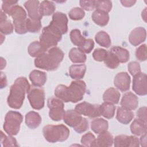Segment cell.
Masks as SVG:
<instances>
[{"instance_id": "6da1fadb", "label": "cell", "mask_w": 147, "mask_h": 147, "mask_svg": "<svg viewBox=\"0 0 147 147\" xmlns=\"http://www.w3.org/2000/svg\"><path fill=\"white\" fill-rule=\"evenodd\" d=\"M86 91V84L83 80L71 82L69 86L58 85L55 90V95L64 102L76 103L83 99Z\"/></svg>"}, {"instance_id": "7a4b0ae2", "label": "cell", "mask_w": 147, "mask_h": 147, "mask_svg": "<svg viewBox=\"0 0 147 147\" xmlns=\"http://www.w3.org/2000/svg\"><path fill=\"white\" fill-rule=\"evenodd\" d=\"M30 86L25 77H19L16 79L10 89L7 99L9 106L12 109H20L24 103L25 95L30 89Z\"/></svg>"}, {"instance_id": "3957f363", "label": "cell", "mask_w": 147, "mask_h": 147, "mask_svg": "<svg viewBox=\"0 0 147 147\" xmlns=\"http://www.w3.org/2000/svg\"><path fill=\"white\" fill-rule=\"evenodd\" d=\"M64 52L57 47H53L34 60L36 67L48 71L57 69L64 58Z\"/></svg>"}, {"instance_id": "277c9868", "label": "cell", "mask_w": 147, "mask_h": 147, "mask_svg": "<svg viewBox=\"0 0 147 147\" xmlns=\"http://www.w3.org/2000/svg\"><path fill=\"white\" fill-rule=\"evenodd\" d=\"M43 136L49 142H63L67 140L69 136V130L64 125H48L42 129Z\"/></svg>"}, {"instance_id": "5b68a950", "label": "cell", "mask_w": 147, "mask_h": 147, "mask_svg": "<svg viewBox=\"0 0 147 147\" xmlns=\"http://www.w3.org/2000/svg\"><path fill=\"white\" fill-rule=\"evenodd\" d=\"M61 38L62 34L49 25L42 29L39 38L41 45L46 51L56 47Z\"/></svg>"}, {"instance_id": "8992f818", "label": "cell", "mask_w": 147, "mask_h": 147, "mask_svg": "<svg viewBox=\"0 0 147 147\" xmlns=\"http://www.w3.org/2000/svg\"><path fill=\"white\" fill-rule=\"evenodd\" d=\"M23 121L22 114L16 111H9L5 117L3 129L10 136L17 135L20 129V125Z\"/></svg>"}, {"instance_id": "52a82bcc", "label": "cell", "mask_w": 147, "mask_h": 147, "mask_svg": "<svg viewBox=\"0 0 147 147\" xmlns=\"http://www.w3.org/2000/svg\"><path fill=\"white\" fill-rule=\"evenodd\" d=\"M8 15L13 18L14 28L17 33L22 34L27 32L26 28V13L22 7L18 5H14Z\"/></svg>"}, {"instance_id": "ba28073f", "label": "cell", "mask_w": 147, "mask_h": 147, "mask_svg": "<svg viewBox=\"0 0 147 147\" xmlns=\"http://www.w3.org/2000/svg\"><path fill=\"white\" fill-rule=\"evenodd\" d=\"M47 106L49 109V117L54 121H59L63 118L65 113L63 100L57 97H51L48 99Z\"/></svg>"}, {"instance_id": "9c48e42d", "label": "cell", "mask_w": 147, "mask_h": 147, "mask_svg": "<svg viewBox=\"0 0 147 147\" xmlns=\"http://www.w3.org/2000/svg\"><path fill=\"white\" fill-rule=\"evenodd\" d=\"M28 99L32 107L35 110H40L44 106L45 92L42 88L38 87L30 88L28 93Z\"/></svg>"}, {"instance_id": "30bf717a", "label": "cell", "mask_w": 147, "mask_h": 147, "mask_svg": "<svg viewBox=\"0 0 147 147\" xmlns=\"http://www.w3.org/2000/svg\"><path fill=\"white\" fill-rule=\"evenodd\" d=\"M75 110L80 114L91 118H97L101 115L99 105L83 102L76 105Z\"/></svg>"}, {"instance_id": "8fae6325", "label": "cell", "mask_w": 147, "mask_h": 147, "mask_svg": "<svg viewBox=\"0 0 147 147\" xmlns=\"http://www.w3.org/2000/svg\"><path fill=\"white\" fill-rule=\"evenodd\" d=\"M62 35L68 31V18L67 16L61 12H56L52 16V21L49 24Z\"/></svg>"}, {"instance_id": "7c38bea8", "label": "cell", "mask_w": 147, "mask_h": 147, "mask_svg": "<svg viewBox=\"0 0 147 147\" xmlns=\"http://www.w3.org/2000/svg\"><path fill=\"white\" fill-rule=\"evenodd\" d=\"M132 89L138 95L145 96L147 94V76L140 72L133 76Z\"/></svg>"}, {"instance_id": "4fadbf2b", "label": "cell", "mask_w": 147, "mask_h": 147, "mask_svg": "<svg viewBox=\"0 0 147 147\" xmlns=\"http://www.w3.org/2000/svg\"><path fill=\"white\" fill-rule=\"evenodd\" d=\"M114 145L115 147H138L140 140L134 136L119 135L114 139Z\"/></svg>"}, {"instance_id": "5bb4252c", "label": "cell", "mask_w": 147, "mask_h": 147, "mask_svg": "<svg viewBox=\"0 0 147 147\" xmlns=\"http://www.w3.org/2000/svg\"><path fill=\"white\" fill-rule=\"evenodd\" d=\"M114 84L120 91H126L130 88V77L126 72H119L114 78Z\"/></svg>"}, {"instance_id": "9a60e30c", "label": "cell", "mask_w": 147, "mask_h": 147, "mask_svg": "<svg viewBox=\"0 0 147 147\" xmlns=\"http://www.w3.org/2000/svg\"><path fill=\"white\" fill-rule=\"evenodd\" d=\"M24 7L28 11V16L30 18L34 20H40L42 17L40 13L39 6L40 2L36 0H29L26 1L24 4Z\"/></svg>"}, {"instance_id": "2e32d148", "label": "cell", "mask_w": 147, "mask_h": 147, "mask_svg": "<svg viewBox=\"0 0 147 147\" xmlns=\"http://www.w3.org/2000/svg\"><path fill=\"white\" fill-rule=\"evenodd\" d=\"M83 117L75 110H68L65 111L63 116V121L70 127L74 129L79 125L82 122Z\"/></svg>"}, {"instance_id": "e0dca14e", "label": "cell", "mask_w": 147, "mask_h": 147, "mask_svg": "<svg viewBox=\"0 0 147 147\" xmlns=\"http://www.w3.org/2000/svg\"><path fill=\"white\" fill-rule=\"evenodd\" d=\"M146 37V32L143 27H137L134 29L129 36L130 43L133 46H138L145 41Z\"/></svg>"}, {"instance_id": "ac0fdd59", "label": "cell", "mask_w": 147, "mask_h": 147, "mask_svg": "<svg viewBox=\"0 0 147 147\" xmlns=\"http://www.w3.org/2000/svg\"><path fill=\"white\" fill-rule=\"evenodd\" d=\"M121 107L130 110H135L138 105V98L131 92H127L123 95L121 101Z\"/></svg>"}, {"instance_id": "d6986e66", "label": "cell", "mask_w": 147, "mask_h": 147, "mask_svg": "<svg viewBox=\"0 0 147 147\" xmlns=\"http://www.w3.org/2000/svg\"><path fill=\"white\" fill-rule=\"evenodd\" d=\"M29 79L35 87H42L47 81L45 72L39 70H33L29 74Z\"/></svg>"}, {"instance_id": "ffe728a7", "label": "cell", "mask_w": 147, "mask_h": 147, "mask_svg": "<svg viewBox=\"0 0 147 147\" xmlns=\"http://www.w3.org/2000/svg\"><path fill=\"white\" fill-rule=\"evenodd\" d=\"M134 117V113L131 110L125 109L122 107H118L117 111L116 119L120 123L127 125L129 124Z\"/></svg>"}, {"instance_id": "44dd1931", "label": "cell", "mask_w": 147, "mask_h": 147, "mask_svg": "<svg viewBox=\"0 0 147 147\" xmlns=\"http://www.w3.org/2000/svg\"><path fill=\"white\" fill-rule=\"evenodd\" d=\"M42 119L40 114L34 111L28 112L25 115V123L26 126L32 129H34L39 126Z\"/></svg>"}, {"instance_id": "7402d4cb", "label": "cell", "mask_w": 147, "mask_h": 147, "mask_svg": "<svg viewBox=\"0 0 147 147\" xmlns=\"http://www.w3.org/2000/svg\"><path fill=\"white\" fill-rule=\"evenodd\" d=\"M113 142L114 139L112 134L106 130L99 134L96 139L95 146H111L113 144Z\"/></svg>"}, {"instance_id": "603a6c76", "label": "cell", "mask_w": 147, "mask_h": 147, "mask_svg": "<svg viewBox=\"0 0 147 147\" xmlns=\"http://www.w3.org/2000/svg\"><path fill=\"white\" fill-rule=\"evenodd\" d=\"M119 98V92L113 87H110L106 90L103 95V100L104 102L113 105L118 104Z\"/></svg>"}, {"instance_id": "cb8c5ba5", "label": "cell", "mask_w": 147, "mask_h": 147, "mask_svg": "<svg viewBox=\"0 0 147 147\" xmlns=\"http://www.w3.org/2000/svg\"><path fill=\"white\" fill-rule=\"evenodd\" d=\"M110 52L116 57L119 63H126L129 60V52L125 48L119 46H115L110 49Z\"/></svg>"}, {"instance_id": "d4e9b609", "label": "cell", "mask_w": 147, "mask_h": 147, "mask_svg": "<svg viewBox=\"0 0 147 147\" xmlns=\"http://www.w3.org/2000/svg\"><path fill=\"white\" fill-rule=\"evenodd\" d=\"M86 71V65L82 64H73L69 68V74L70 77L75 80L82 79Z\"/></svg>"}, {"instance_id": "484cf974", "label": "cell", "mask_w": 147, "mask_h": 147, "mask_svg": "<svg viewBox=\"0 0 147 147\" xmlns=\"http://www.w3.org/2000/svg\"><path fill=\"white\" fill-rule=\"evenodd\" d=\"M130 130L134 135L142 136L146 133V123L139 118H136L130 125Z\"/></svg>"}, {"instance_id": "4316f807", "label": "cell", "mask_w": 147, "mask_h": 147, "mask_svg": "<svg viewBox=\"0 0 147 147\" xmlns=\"http://www.w3.org/2000/svg\"><path fill=\"white\" fill-rule=\"evenodd\" d=\"M109 127V123L103 118H95L91 122V130L96 134H100L106 131Z\"/></svg>"}, {"instance_id": "83f0119b", "label": "cell", "mask_w": 147, "mask_h": 147, "mask_svg": "<svg viewBox=\"0 0 147 147\" xmlns=\"http://www.w3.org/2000/svg\"><path fill=\"white\" fill-rule=\"evenodd\" d=\"M92 20L98 25L100 26H106L109 21V15L107 13L96 10L91 16Z\"/></svg>"}, {"instance_id": "f1b7e54d", "label": "cell", "mask_w": 147, "mask_h": 147, "mask_svg": "<svg viewBox=\"0 0 147 147\" xmlns=\"http://www.w3.org/2000/svg\"><path fill=\"white\" fill-rule=\"evenodd\" d=\"M68 56L71 61L74 63H84L87 59L86 54L82 52L78 48H72L69 52Z\"/></svg>"}, {"instance_id": "f546056e", "label": "cell", "mask_w": 147, "mask_h": 147, "mask_svg": "<svg viewBox=\"0 0 147 147\" xmlns=\"http://www.w3.org/2000/svg\"><path fill=\"white\" fill-rule=\"evenodd\" d=\"M42 46L41 45L40 41H34L31 42L28 48V52L29 55L33 57H38L45 52H47Z\"/></svg>"}, {"instance_id": "4dcf8cb0", "label": "cell", "mask_w": 147, "mask_h": 147, "mask_svg": "<svg viewBox=\"0 0 147 147\" xmlns=\"http://www.w3.org/2000/svg\"><path fill=\"white\" fill-rule=\"evenodd\" d=\"M56 9V6L53 2L43 1L40 3L39 11L42 17L48 16L52 14Z\"/></svg>"}, {"instance_id": "1f68e13d", "label": "cell", "mask_w": 147, "mask_h": 147, "mask_svg": "<svg viewBox=\"0 0 147 147\" xmlns=\"http://www.w3.org/2000/svg\"><path fill=\"white\" fill-rule=\"evenodd\" d=\"M95 40L96 43L99 45L107 48H109L111 44L110 36L106 32L103 30L98 32L95 34Z\"/></svg>"}, {"instance_id": "d6a6232c", "label": "cell", "mask_w": 147, "mask_h": 147, "mask_svg": "<svg viewBox=\"0 0 147 147\" xmlns=\"http://www.w3.org/2000/svg\"><path fill=\"white\" fill-rule=\"evenodd\" d=\"M115 106L111 103L103 102L100 105V115L107 119L112 118L115 114Z\"/></svg>"}, {"instance_id": "836d02e7", "label": "cell", "mask_w": 147, "mask_h": 147, "mask_svg": "<svg viewBox=\"0 0 147 147\" xmlns=\"http://www.w3.org/2000/svg\"><path fill=\"white\" fill-rule=\"evenodd\" d=\"M42 25L41 21L34 20L30 18H28L26 21V28L27 32L30 33L39 32L41 29Z\"/></svg>"}, {"instance_id": "e575fe53", "label": "cell", "mask_w": 147, "mask_h": 147, "mask_svg": "<svg viewBox=\"0 0 147 147\" xmlns=\"http://www.w3.org/2000/svg\"><path fill=\"white\" fill-rule=\"evenodd\" d=\"M70 38L72 43L76 46L79 47L85 41L86 38L83 37L80 30L78 29H73L70 32Z\"/></svg>"}, {"instance_id": "d590c367", "label": "cell", "mask_w": 147, "mask_h": 147, "mask_svg": "<svg viewBox=\"0 0 147 147\" xmlns=\"http://www.w3.org/2000/svg\"><path fill=\"white\" fill-rule=\"evenodd\" d=\"M103 61L105 64L110 69H115L119 65V62L118 59L110 51L107 52V54Z\"/></svg>"}, {"instance_id": "8d00e7d4", "label": "cell", "mask_w": 147, "mask_h": 147, "mask_svg": "<svg viewBox=\"0 0 147 147\" xmlns=\"http://www.w3.org/2000/svg\"><path fill=\"white\" fill-rule=\"evenodd\" d=\"M81 143L84 146H94L95 147L96 138L91 132H88L84 134L81 138Z\"/></svg>"}, {"instance_id": "74e56055", "label": "cell", "mask_w": 147, "mask_h": 147, "mask_svg": "<svg viewBox=\"0 0 147 147\" xmlns=\"http://www.w3.org/2000/svg\"><path fill=\"white\" fill-rule=\"evenodd\" d=\"M69 17L72 20L78 21L83 19L85 16V12L80 7H76L72 8L68 13Z\"/></svg>"}, {"instance_id": "f35d334b", "label": "cell", "mask_w": 147, "mask_h": 147, "mask_svg": "<svg viewBox=\"0 0 147 147\" xmlns=\"http://www.w3.org/2000/svg\"><path fill=\"white\" fill-rule=\"evenodd\" d=\"M1 142L3 146H18L17 140L12 136H6L2 131L1 132Z\"/></svg>"}, {"instance_id": "ab89813d", "label": "cell", "mask_w": 147, "mask_h": 147, "mask_svg": "<svg viewBox=\"0 0 147 147\" xmlns=\"http://www.w3.org/2000/svg\"><path fill=\"white\" fill-rule=\"evenodd\" d=\"M112 8L111 1H95V9L97 10L109 13Z\"/></svg>"}, {"instance_id": "60d3db41", "label": "cell", "mask_w": 147, "mask_h": 147, "mask_svg": "<svg viewBox=\"0 0 147 147\" xmlns=\"http://www.w3.org/2000/svg\"><path fill=\"white\" fill-rule=\"evenodd\" d=\"M14 30V25L12 24L10 20L7 19L0 22V31L1 33L3 34H10L13 33Z\"/></svg>"}, {"instance_id": "b9f144b4", "label": "cell", "mask_w": 147, "mask_h": 147, "mask_svg": "<svg viewBox=\"0 0 147 147\" xmlns=\"http://www.w3.org/2000/svg\"><path fill=\"white\" fill-rule=\"evenodd\" d=\"M94 47V42L92 39H86L85 41L78 47V48L84 53H90Z\"/></svg>"}, {"instance_id": "7bdbcfd3", "label": "cell", "mask_w": 147, "mask_h": 147, "mask_svg": "<svg viewBox=\"0 0 147 147\" xmlns=\"http://www.w3.org/2000/svg\"><path fill=\"white\" fill-rule=\"evenodd\" d=\"M136 57L137 60L141 61H144L147 59L146 45L142 44L137 48L136 51Z\"/></svg>"}, {"instance_id": "ee69618b", "label": "cell", "mask_w": 147, "mask_h": 147, "mask_svg": "<svg viewBox=\"0 0 147 147\" xmlns=\"http://www.w3.org/2000/svg\"><path fill=\"white\" fill-rule=\"evenodd\" d=\"M107 51L102 48H98L94 50L92 53V57L95 61H103L107 54Z\"/></svg>"}, {"instance_id": "f6af8a7d", "label": "cell", "mask_w": 147, "mask_h": 147, "mask_svg": "<svg viewBox=\"0 0 147 147\" xmlns=\"http://www.w3.org/2000/svg\"><path fill=\"white\" fill-rule=\"evenodd\" d=\"M127 68H128L129 72L133 76L141 72L140 65L139 63H138L137 61H136L130 62L128 64Z\"/></svg>"}, {"instance_id": "bcb514c9", "label": "cell", "mask_w": 147, "mask_h": 147, "mask_svg": "<svg viewBox=\"0 0 147 147\" xmlns=\"http://www.w3.org/2000/svg\"><path fill=\"white\" fill-rule=\"evenodd\" d=\"M18 1H2V10L6 14H9L12 7L17 5Z\"/></svg>"}, {"instance_id": "7dc6e473", "label": "cell", "mask_w": 147, "mask_h": 147, "mask_svg": "<svg viewBox=\"0 0 147 147\" xmlns=\"http://www.w3.org/2000/svg\"><path fill=\"white\" fill-rule=\"evenodd\" d=\"M80 5L82 9L91 11L95 8V1H80Z\"/></svg>"}, {"instance_id": "c3c4849f", "label": "cell", "mask_w": 147, "mask_h": 147, "mask_svg": "<svg viewBox=\"0 0 147 147\" xmlns=\"http://www.w3.org/2000/svg\"><path fill=\"white\" fill-rule=\"evenodd\" d=\"M88 122L86 118H83L82 122L74 129L78 133H82L88 129Z\"/></svg>"}, {"instance_id": "681fc988", "label": "cell", "mask_w": 147, "mask_h": 147, "mask_svg": "<svg viewBox=\"0 0 147 147\" xmlns=\"http://www.w3.org/2000/svg\"><path fill=\"white\" fill-rule=\"evenodd\" d=\"M137 116L138 118L146 123V107H140L137 111Z\"/></svg>"}, {"instance_id": "f907efd6", "label": "cell", "mask_w": 147, "mask_h": 147, "mask_svg": "<svg viewBox=\"0 0 147 147\" xmlns=\"http://www.w3.org/2000/svg\"><path fill=\"white\" fill-rule=\"evenodd\" d=\"M122 5L125 6V7H131L133 6L136 3V1H128V0H123V1H120Z\"/></svg>"}, {"instance_id": "816d5d0a", "label": "cell", "mask_w": 147, "mask_h": 147, "mask_svg": "<svg viewBox=\"0 0 147 147\" xmlns=\"http://www.w3.org/2000/svg\"><path fill=\"white\" fill-rule=\"evenodd\" d=\"M7 86V80H6V77L5 75L3 74V72H1V88L5 87Z\"/></svg>"}, {"instance_id": "f5cc1de1", "label": "cell", "mask_w": 147, "mask_h": 147, "mask_svg": "<svg viewBox=\"0 0 147 147\" xmlns=\"http://www.w3.org/2000/svg\"><path fill=\"white\" fill-rule=\"evenodd\" d=\"M140 143L141 144V145L142 146L145 147L146 146V133L141 136Z\"/></svg>"}, {"instance_id": "db71d44e", "label": "cell", "mask_w": 147, "mask_h": 147, "mask_svg": "<svg viewBox=\"0 0 147 147\" xmlns=\"http://www.w3.org/2000/svg\"><path fill=\"white\" fill-rule=\"evenodd\" d=\"M7 20V16L6 15V13H5L2 10H1V18H0V22L3 21L5 20Z\"/></svg>"}, {"instance_id": "11a10c76", "label": "cell", "mask_w": 147, "mask_h": 147, "mask_svg": "<svg viewBox=\"0 0 147 147\" xmlns=\"http://www.w3.org/2000/svg\"><path fill=\"white\" fill-rule=\"evenodd\" d=\"M146 8L144 9V11H142V17L144 20L145 22H146Z\"/></svg>"}]
</instances>
